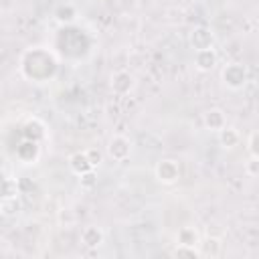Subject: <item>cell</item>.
<instances>
[{"label":"cell","instance_id":"6da1fadb","mask_svg":"<svg viewBox=\"0 0 259 259\" xmlns=\"http://www.w3.org/2000/svg\"><path fill=\"white\" fill-rule=\"evenodd\" d=\"M221 81L227 89L231 91H239L247 85L249 81V71L243 63H227L221 71Z\"/></svg>","mask_w":259,"mask_h":259},{"label":"cell","instance_id":"7a4b0ae2","mask_svg":"<svg viewBox=\"0 0 259 259\" xmlns=\"http://www.w3.org/2000/svg\"><path fill=\"white\" fill-rule=\"evenodd\" d=\"M105 152L113 162H125L132 156V142H130V138H125L121 134H115V136L109 138Z\"/></svg>","mask_w":259,"mask_h":259},{"label":"cell","instance_id":"3957f363","mask_svg":"<svg viewBox=\"0 0 259 259\" xmlns=\"http://www.w3.org/2000/svg\"><path fill=\"white\" fill-rule=\"evenodd\" d=\"M154 174H156V180L162 184H176L180 180V164L172 158H164L156 164Z\"/></svg>","mask_w":259,"mask_h":259},{"label":"cell","instance_id":"277c9868","mask_svg":"<svg viewBox=\"0 0 259 259\" xmlns=\"http://www.w3.org/2000/svg\"><path fill=\"white\" fill-rule=\"evenodd\" d=\"M188 45L196 51H204V49H214V32L208 26H194L188 34Z\"/></svg>","mask_w":259,"mask_h":259},{"label":"cell","instance_id":"5b68a950","mask_svg":"<svg viewBox=\"0 0 259 259\" xmlns=\"http://www.w3.org/2000/svg\"><path fill=\"white\" fill-rule=\"evenodd\" d=\"M109 87L115 95H127L136 87V79L130 71H115L109 77Z\"/></svg>","mask_w":259,"mask_h":259},{"label":"cell","instance_id":"8992f818","mask_svg":"<svg viewBox=\"0 0 259 259\" xmlns=\"http://www.w3.org/2000/svg\"><path fill=\"white\" fill-rule=\"evenodd\" d=\"M219 63V55L214 49H204V51H196L194 53V67L200 73H210Z\"/></svg>","mask_w":259,"mask_h":259},{"label":"cell","instance_id":"52a82bcc","mask_svg":"<svg viewBox=\"0 0 259 259\" xmlns=\"http://www.w3.org/2000/svg\"><path fill=\"white\" fill-rule=\"evenodd\" d=\"M202 123H204V127H206L208 132L219 134L223 127H227V115H225L223 109H219V107H210V109L202 115Z\"/></svg>","mask_w":259,"mask_h":259},{"label":"cell","instance_id":"ba28073f","mask_svg":"<svg viewBox=\"0 0 259 259\" xmlns=\"http://www.w3.org/2000/svg\"><path fill=\"white\" fill-rule=\"evenodd\" d=\"M103 241H105V235H103V231L99 227H95V225L83 227V231H81V243L87 249H99L103 245Z\"/></svg>","mask_w":259,"mask_h":259},{"label":"cell","instance_id":"9c48e42d","mask_svg":"<svg viewBox=\"0 0 259 259\" xmlns=\"http://www.w3.org/2000/svg\"><path fill=\"white\" fill-rule=\"evenodd\" d=\"M67 164H69L71 172L77 174V176H81V174H85V172H89V170L95 168V166L91 164L87 152H75V154H71L69 160H67Z\"/></svg>","mask_w":259,"mask_h":259},{"label":"cell","instance_id":"30bf717a","mask_svg":"<svg viewBox=\"0 0 259 259\" xmlns=\"http://www.w3.org/2000/svg\"><path fill=\"white\" fill-rule=\"evenodd\" d=\"M53 16H55V20H57L59 24H71V22L77 20L79 12H77V8H75L71 2H65V4H59V6L55 8Z\"/></svg>","mask_w":259,"mask_h":259},{"label":"cell","instance_id":"8fae6325","mask_svg":"<svg viewBox=\"0 0 259 259\" xmlns=\"http://www.w3.org/2000/svg\"><path fill=\"white\" fill-rule=\"evenodd\" d=\"M200 235L194 227H180L176 233V245H190V247H198L200 245Z\"/></svg>","mask_w":259,"mask_h":259},{"label":"cell","instance_id":"7c38bea8","mask_svg":"<svg viewBox=\"0 0 259 259\" xmlns=\"http://www.w3.org/2000/svg\"><path fill=\"white\" fill-rule=\"evenodd\" d=\"M24 136H26L28 140L40 142V140H45V136H47V125H45L40 119L30 117V119L24 123Z\"/></svg>","mask_w":259,"mask_h":259},{"label":"cell","instance_id":"4fadbf2b","mask_svg":"<svg viewBox=\"0 0 259 259\" xmlns=\"http://www.w3.org/2000/svg\"><path fill=\"white\" fill-rule=\"evenodd\" d=\"M198 247H200L202 257H210V259H214V257H219V255L223 253V241H221L219 237H206V239L200 241Z\"/></svg>","mask_w":259,"mask_h":259},{"label":"cell","instance_id":"5bb4252c","mask_svg":"<svg viewBox=\"0 0 259 259\" xmlns=\"http://www.w3.org/2000/svg\"><path fill=\"white\" fill-rule=\"evenodd\" d=\"M219 144L225 148V150H233V148H237L239 144H241V136H239V132L235 130V127H223L221 132H219Z\"/></svg>","mask_w":259,"mask_h":259},{"label":"cell","instance_id":"9a60e30c","mask_svg":"<svg viewBox=\"0 0 259 259\" xmlns=\"http://www.w3.org/2000/svg\"><path fill=\"white\" fill-rule=\"evenodd\" d=\"M20 208H22V204H20V198L18 196L16 198H2L0 200V212H2V217H14V214L20 212Z\"/></svg>","mask_w":259,"mask_h":259},{"label":"cell","instance_id":"2e32d148","mask_svg":"<svg viewBox=\"0 0 259 259\" xmlns=\"http://www.w3.org/2000/svg\"><path fill=\"white\" fill-rule=\"evenodd\" d=\"M18 196V180L12 176H4L2 180V198H16Z\"/></svg>","mask_w":259,"mask_h":259},{"label":"cell","instance_id":"e0dca14e","mask_svg":"<svg viewBox=\"0 0 259 259\" xmlns=\"http://www.w3.org/2000/svg\"><path fill=\"white\" fill-rule=\"evenodd\" d=\"M174 257H190V259H198L202 257L200 247H190V245H176L172 251Z\"/></svg>","mask_w":259,"mask_h":259},{"label":"cell","instance_id":"ac0fdd59","mask_svg":"<svg viewBox=\"0 0 259 259\" xmlns=\"http://www.w3.org/2000/svg\"><path fill=\"white\" fill-rule=\"evenodd\" d=\"M79 186H81L83 190H91V188L97 186V172H95V168L79 176Z\"/></svg>","mask_w":259,"mask_h":259},{"label":"cell","instance_id":"d6986e66","mask_svg":"<svg viewBox=\"0 0 259 259\" xmlns=\"http://www.w3.org/2000/svg\"><path fill=\"white\" fill-rule=\"evenodd\" d=\"M245 174L251 178H259V158L257 156H249L245 160Z\"/></svg>","mask_w":259,"mask_h":259},{"label":"cell","instance_id":"ffe728a7","mask_svg":"<svg viewBox=\"0 0 259 259\" xmlns=\"http://www.w3.org/2000/svg\"><path fill=\"white\" fill-rule=\"evenodd\" d=\"M247 150H249V156H257V158H259V130L249 136V140H247Z\"/></svg>","mask_w":259,"mask_h":259},{"label":"cell","instance_id":"44dd1931","mask_svg":"<svg viewBox=\"0 0 259 259\" xmlns=\"http://www.w3.org/2000/svg\"><path fill=\"white\" fill-rule=\"evenodd\" d=\"M85 152H87V156H89V160H91V164H93V166L97 168V166L101 164V160H103V154H101V152H99L97 148H87Z\"/></svg>","mask_w":259,"mask_h":259}]
</instances>
